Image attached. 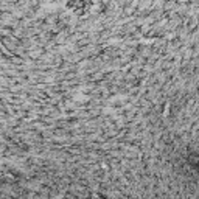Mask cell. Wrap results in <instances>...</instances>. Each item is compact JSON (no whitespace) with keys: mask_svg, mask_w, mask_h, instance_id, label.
<instances>
[{"mask_svg":"<svg viewBox=\"0 0 199 199\" xmlns=\"http://www.w3.org/2000/svg\"><path fill=\"white\" fill-rule=\"evenodd\" d=\"M0 50H2V52H3V53H5V55H9V56H11V53H9V52H8V50H6V48H5V47H3V45H2V44H0Z\"/></svg>","mask_w":199,"mask_h":199,"instance_id":"6da1fadb","label":"cell"}]
</instances>
